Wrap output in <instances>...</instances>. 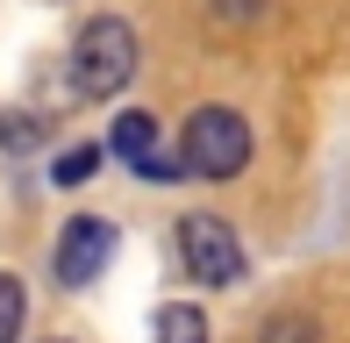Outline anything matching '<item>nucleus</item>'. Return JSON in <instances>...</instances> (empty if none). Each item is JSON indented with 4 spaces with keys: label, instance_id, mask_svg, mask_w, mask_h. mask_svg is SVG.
<instances>
[{
    "label": "nucleus",
    "instance_id": "obj_7",
    "mask_svg": "<svg viewBox=\"0 0 350 343\" xmlns=\"http://www.w3.org/2000/svg\"><path fill=\"white\" fill-rule=\"evenodd\" d=\"M93 172H100V143H72L65 158L51 165V179H57V186H86Z\"/></svg>",
    "mask_w": 350,
    "mask_h": 343
},
{
    "label": "nucleus",
    "instance_id": "obj_9",
    "mask_svg": "<svg viewBox=\"0 0 350 343\" xmlns=\"http://www.w3.org/2000/svg\"><path fill=\"white\" fill-rule=\"evenodd\" d=\"M258 343H322V336H314L308 315H272V322L258 329Z\"/></svg>",
    "mask_w": 350,
    "mask_h": 343
},
{
    "label": "nucleus",
    "instance_id": "obj_5",
    "mask_svg": "<svg viewBox=\"0 0 350 343\" xmlns=\"http://www.w3.org/2000/svg\"><path fill=\"white\" fill-rule=\"evenodd\" d=\"M107 150H115V158H129V165L143 172V165L157 158V122H150V115H136V107H129V115H115V136H107Z\"/></svg>",
    "mask_w": 350,
    "mask_h": 343
},
{
    "label": "nucleus",
    "instance_id": "obj_11",
    "mask_svg": "<svg viewBox=\"0 0 350 343\" xmlns=\"http://www.w3.org/2000/svg\"><path fill=\"white\" fill-rule=\"evenodd\" d=\"M215 14H221V22H250V14H258V0H215Z\"/></svg>",
    "mask_w": 350,
    "mask_h": 343
},
{
    "label": "nucleus",
    "instance_id": "obj_8",
    "mask_svg": "<svg viewBox=\"0 0 350 343\" xmlns=\"http://www.w3.org/2000/svg\"><path fill=\"white\" fill-rule=\"evenodd\" d=\"M22 315H29L22 279H14V272H0V343H14V336H22Z\"/></svg>",
    "mask_w": 350,
    "mask_h": 343
},
{
    "label": "nucleus",
    "instance_id": "obj_3",
    "mask_svg": "<svg viewBox=\"0 0 350 343\" xmlns=\"http://www.w3.org/2000/svg\"><path fill=\"white\" fill-rule=\"evenodd\" d=\"M179 258L200 286H236L243 279V243H236V229L221 215H186L179 222Z\"/></svg>",
    "mask_w": 350,
    "mask_h": 343
},
{
    "label": "nucleus",
    "instance_id": "obj_4",
    "mask_svg": "<svg viewBox=\"0 0 350 343\" xmlns=\"http://www.w3.org/2000/svg\"><path fill=\"white\" fill-rule=\"evenodd\" d=\"M107 258H115V222H107V215H72V222L57 229L51 272H57V286H93V279L107 272Z\"/></svg>",
    "mask_w": 350,
    "mask_h": 343
},
{
    "label": "nucleus",
    "instance_id": "obj_6",
    "mask_svg": "<svg viewBox=\"0 0 350 343\" xmlns=\"http://www.w3.org/2000/svg\"><path fill=\"white\" fill-rule=\"evenodd\" d=\"M157 343H208V315H200L193 301L157 307Z\"/></svg>",
    "mask_w": 350,
    "mask_h": 343
},
{
    "label": "nucleus",
    "instance_id": "obj_1",
    "mask_svg": "<svg viewBox=\"0 0 350 343\" xmlns=\"http://www.w3.org/2000/svg\"><path fill=\"white\" fill-rule=\"evenodd\" d=\"M129 72H136V29L122 14H93L72 43V86L86 100H115L129 86Z\"/></svg>",
    "mask_w": 350,
    "mask_h": 343
},
{
    "label": "nucleus",
    "instance_id": "obj_10",
    "mask_svg": "<svg viewBox=\"0 0 350 343\" xmlns=\"http://www.w3.org/2000/svg\"><path fill=\"white\" fill-rule=\"evenodd\" d=\"M0 143H8V150L43 143V122H36V115H14V107H8V115H0Z\"/></svg>",
    "mask_w": 350,
    "mask_h": 343
},
{
    "label": "nucleus",
    "instance_id": "obj_2",
    "mask_svg": "<svg viewBox=\"0 0 350 343\" xmlns=\"http://www.w3.org/2000/svg\"><path fill=\"white\" fill-rule=\"evenodd\" d=\"M179 165L193 179H236L250 165V129L236 107H193L186 115V136H179Z\"/></svg>",
    "mask_w": 350,
    "mask_h": 343
}]
</instances>
